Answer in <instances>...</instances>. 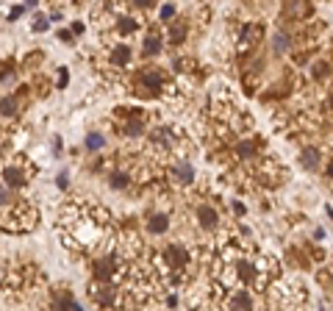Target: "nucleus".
<instances>
[{"label": "nucleus", "mask_w": 333, "mask_h": 311, "mask_svg": "<svg viewBox=\"0 0 333 311\" xmlns=\"http://www.w3.org/2000/svg\"><path fill=\"white\" fill-rule=\"evenodd\" d=\"M286 48H289V36H286V34H278V36H275V50H278V53H284Z\"/></svg>", "instance_id": "nucleus-20"}, {"label": "nucleus", "mask_w": 333, "mask_h": 311, "mask_svg": "<svg viewBox=\"0 0 333 311\" xmlns=\"http://www.w3.org/2000/svg\"><path fill=\"white\" fill-rule=\"evenodd\" d=\"M142 131H144V122H142V120H131V122L125 125V134H128V136H139Z\"/></svg>", "instance_id": "nucleus-16"}, {"label": "nucleus", "mask_w": 333, "mask_h": 311, "mask_svg": "<svg viewBox=\"0 0 333 311\" xmlns=\"http://www.w3.org/2000/svg\"><path fill=\"white\" fill-rule=\"evenodd\" d=\"M239 278H244V281H253V278H255V267H253V264H247V261H241V264H239Z\"/></svg>", "instance_id": "nucleus-17"}, {"label": "nucleus", "mask_w": 333, "mask_h": 311, "mask_svg": "<svg viewBox=\"0 0 333 311\" xmlns=\"http://www.w3.org/2000/svg\"><path fill=\"white\" fill-rule=\"evenodd\" d=\"M184 36H186V28H184V25H175V28H172V42H181Z\"/></svg>", "instance_id": "nucleus-22"}, {"label": "nucleus", "mask_w": 333, "mask_h": 311, "mask_svg": "<svg viewBox=\"0 0 333 311\" xmlns=\"http://www.w3.org/2000/svg\"><path fill=\"white\" fill-rule=\"evenodd\" d=\"M6 203H11V195H8L6 186H0V206H6Z\"/></svg>", "instance_id": "nucleus-25"}, {"label": "nucleus", "mask_w": 333, "mask_h": 311, "mask_svg": "<svg viewBox=\"0 0 333 311\" xmlns=\"http://www.w3.org/2000/svg\"><path fill=\"white\" fill-rule=\"evenodd\" d=\"M161 53V39L158 36H147L144 39V56H158Z\"/></svg>", "instance_id": "nucleus-10"}, {"label": "nucleus", "mask_w": 333, "mask_h": 311, "mask_svg": "<svg viewBox=\"0 0 333 311\" xmlns=\"http://www.w3.org/2000/svg\"><path fill=\"white\" fill-rule=\"evenodd\" d=\"M114 269H117V256H106V259H100V261L95 264V275H97L100 281H106V278L114 275Z\"/></svg>", "instance_id": "nucleus-2"}, {"label": "nucleus", "mask_w": 333, "mask_h": 311, "mask_svg": "<svg viewBox=\"0 0 333 311\" xmlns=\"http://www.w3.org/2000/svg\"><path fill=\"white\" fill-rule=\"evenodd\" d=\"M120 34H131V31H136V20H131V17H125V20H120Z\"/></svg>", "instance_id": "nucleus-19"}, {"label": "nucleus", "mask_w": 333, "mask_h": 311, "mask_svg": "<svg viewBox=\"0 0 333 311\" xmlns=\"http://www.w3.org/2000/svg\"><path fill=\"white\" fill-rule=\"evenodd\" d=\"M72 311H84V309H81V306H78V303H75V306H72Z\"/></svg>", "instance_id": "nucleus-30"}, {"label": "nucleus", "mask_w": 333, "mask_h": 311, "mask_svg": "<svg viewBox=\"0 0 333 311\" xmlns=\"http://www.w3.org/2000/svg\"><path fill=\"white\" fill-rule=\"evenodd\" d=\"M3 181H6V189H17V186L25 184V172L20 167H6L3 170Z\"/></svg>", "instance_id": "nucleus-3"}, {"label": "nucleus", "mask_w": 333, "mask_h": 311, "mask_svg": "<svg viewBox=\"0 0 333 311\" xmlns=\"http://www.w3.org/2000/svg\"><path fill=\"white\" fill-rule=\"evenodd\" d=\"M92 297H95V303L97 306H111L114 300H117V295H114V289H108V286H95V292H92Z\"/></svg>", "instance_id": "nucleus-6"}, {"label": "nucleus", "mask_w": 333, "mask_h": 311, "mask_svg": "<svg viewBox=\"0 0 333 311\" xmlns=\"http://www.w3.org/2000/svg\"><path fill=\"white\" fill-rule=\"evenodd\" d=\"M48 17H45V14H36V20H34V25H31V28H34L36 31V34H42V31H48Z\"/></svg>", "instance_id": "nucleus-18"}, {"label": "nucleus", "mask_w": 333, "mask_h": 311, "mask_svg": "<svg viewBox=\"0 0 333 311\" xmlns=\"http://www.w3.org/2000/svg\"><path fill=\"white\" fill-rule=\"evenodd\" d=\"M125 181H128L125 175H114L111 178V186H114V189H120V186H125Z\"/></svg>", "instance_id": "nucleus-26"}, {"label": "nucleus", "mask_w": 333, "mask_h": 311, "mask_svg": "<svg viewBox=\"0 0 333 311\" xmlns=\"http://www.w3.org/2000/svg\"><path fill=\"white\" fill-rule=\"evenodd\" d=\"M72 306H75L72 295H61V300H56V303H53V311H72Z\"/></svg>", "instance_id": "nucleus-13"}, {"label": "nucleus", "mask_w": 333, "mask_h": 311, "mask_svg": "<svg viewBox=\"0 0 333 311\" xmlns=\"http://www.w3.org/2000/svg\"><path fill=\"white\" fill-rule=\"evenodd\" d=\"M328 175H331V178H333V164H331V167H328Z\"/></svg>", "instance_id": "nucleus-31"}, {"label": "nucleus", "mask_w": 333, "mask_h": 311, "mask_svg": "<svg viewBox=\"0 0 333 311\" xmlns=\"http://www.w3.org/2000/svg\"><path fill=\"white\" fill-rule=\"evenodd\" d=\"M142 84L150 86L153 92H158V89H161V75H158V72H144V75H142Z\"/></svg>", "instance_id": "nucleus-11"}, {"label": "nucleus", "mask_w": 333, "mask_h": 311, "mask_svg": "<svg viewBox=\"0 0 333 311\" xmlns=\"http://www.w3.org/2000/svg\"><path fill=\"white\" fill-rule=\"evenodd\" d=\"M22 11H25V6H17L8 11V20H17V17H22Z\"/></svg>", "instance_id": "nucleus-28"}, {"label": "nucleus", "mask_w": 333, "mask_h": 311, "mask_svg": "<svg viewBox=\"0 0 333 311\" xmlns=\"http://www.w3.org/2000/svg\"><path fill=\"white\" fill-rule=\"evenodd\" d=\"M128 58H131V48L128 45H120V48H114V53H111V64H128Z\"/></svg>", "instance_id": "nucleus-9"}, {"label": "nucleus", "mask_w": 333, "mask_h": 311, "mask_svg": "<svg viewBox=\"0 0 333 311\" xmlns=\"http://www.w3.org/2000/svg\"><path fill=\"white\" fill-rule=\"evenodd\" d=\"M164 259H167V264H170L172 269H184L186 261H189V253H186L181 245H172V248H167V253H164Z\"/></svg>", "instance_id": "nucleus-1"}, {"label": "nucleus", "mask_w": 333, "mask_h": 311, "mask_svg": "<svg viewBox=\"0 0 333 311\" xmlns=\"http://www.w3.org/2000/svg\"><path fill=\"white\" fill-rule=\"evenodd\" d=\"M172 172H175V178L181 184H191V178H194V170H191L189 161H178L175 167H172Z\"/></svg>", "instance_id": "nucleus-5"}, {"label": "nucleus", "mask_w": 333, "mask_h": 311, "mask_svg": "<svg viewBox=\"0 0 333 311\" xmlns=\"http://www.w3.org/2000/svg\"><path fill=\"white\" fill-rule=\"evenodd\" d=\"M161 17H164V20L175 17V6H164V8H161Z\"/></svg>", "instance_id": "nucleus-29"}, {"label": "nucleus", "mask_w": 333, "mask_h": 311, "mask_svg": "<svg viewBox=\"0 0 333 311\" xmlns=\"http://www.w3.org/2000/svg\"><path fill=\"white\" fill-rule=\"evenodd\" d=\"M236 150H239V156H244V158H247V156L253 153L255 148H253V145H247V142H241V145H239V148H236Z\"/></svg>", "instance_id": "nucleus-23"}, {"label": "nucleus", "mask_w": 333, "mask_h": 311, "mask_svg": "<svg viewBox=\"0 0 333 311\" xmlns=\"http://www.w3.org/2000/svg\"><path fill=\"white\" fill-rule=\"evenodd\" d=\"M0 114H3V117H14V114H17V103L11 98L0 100Z\"/></svg>", "instance_id": "nucleus-15"}, {"label": "nucleus", "mask_w": 333, "mask_h": 311, "mask_svg": "<svg viewBox=\"0 0 333 311\" xmlns=\"http://www.w3.org/2000/svg\"><path fill=\"white\" fill-rule=\"evenodd\" d=\"M67 186H70V175L61 172V175H58V189H67Z\"/></svg>", "instance_id": "nucleus-27"}, {"label": "nucleus", "mask_w": 333, "mask_h": 311, "mask_svg": "<svg viewBox=\"0 0 333 311\" xmlns=\"http://www.w3.org/2000/svg\"><path fill=\"white\" fill-rule=\"evenodd\" d=\"M331 106H333V95H331Z\"/></svg>", "instance_id": "nucleus-32"}, {"label": "nucleus", "mask_w": 333, "mask_h": 311, "mask_svg": "<svg viewBox=\"0 0 333 311\" xmlns=\"http://www.w3.org/2000/svg\"><path fill=\"white\" fill-rule=\"evenodd\" d=\"M300 161H303L305 170H317L319 167V150L317 148H305L303 153H300Z\"/></svg>", "instance_id": "nucleus-7"}, {"label": "nucleus", "mask_w": 333, "mask_h": 311, "mask_svg": "<svg viewBox=\"0 0 333 311\" xmlns=\"http://www.w3.org/2000/svg\"><path fill=\"white\" fill-rule=\"evenodd\" d=\"M197 219L203 228H214L217 222H220V217H217V211H214L211 206H200L197 208Z\"/></svg>", "instance_id": "nucleus-4"}, {"label": "nucleus", "mask_w": 333, "mask_h": 311, "mask_svg": "<svg viewBox=\"0 0 333 311\" xmlns=\"http://www.w3.org/2000/svg\"><path fill=\"white\" fill-rule=\"evenodd\" d=\"M147 228H150V233H164L170 228V219H167V214H153Z\"/></svg>", "instance_id": "nucleus-8"}, {"label": "nucleus", "mask_w": 333, "mask_h": 311, "mask_svg": "<svg viewBox=\"0 0 333 311\" xmlns=\"http://www.w3.org/2000/svg\"><path fill=\"white\" fill-rule=\"evenodd\" d=\"M153 139H156L158 142V145H170V131H164V128H161V131H156V136H153Z\"/></svg>", "instance_id": "nucleus-21"}, {"label": "nucleus", "mask_w": 333, "mask_h": 311, "mask_svg": "<svg viewBox=\"0 0 333 311\" xmlns=\"http://www.w3.org/2000/svg\"><path fill=\"white\" fill-rule=\"evenodd\" d=\"M250 303H253V300H250V292H236V295H234V309H244V311H247Z\"/></svg>", "instance_id": "nucleus-12"}, {"label": "nucleus", "mask_w": 333, "mask_h": 311, "mask_svg": "<svg viewBox=\"0 0 333 311\" xmlns=\"http://www.w3.org/2000/svg\"><path fill=\"white\" fill-rule=\"evenodd\" d=\"M103 145H106V139H103L100 134H89V136H86V150H92V153H95V150H100Z\"/></svg>", "instance_id": "nucleus-14"}, {"label": "nucleus", "mask_w": 333, "mask_h": 311, "mask_svg": "<svg viewBox=\"0 0 333 311\" xmlns=\"http://www.w3.org/2000/svg\"><path fill=\"white\" fill-rule=\"evenodd\" d=\"M67 81H70V75H67V70H58V89H64V86H67Z\"/></svg>", "instance_id": "nucleus-24"}]
</instances>
